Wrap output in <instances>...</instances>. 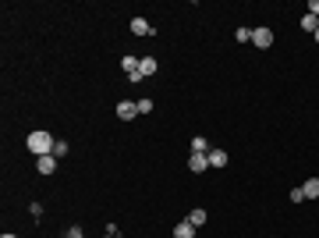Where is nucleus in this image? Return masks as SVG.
Segmentation results:
<instances>
[{
    "label": "nucleus",
    "instance_id": "obj_1",
    "mask_svg": "<svg viewBox=\"0 0 319 238\" xmlns=\"http://www.w3.org/2000/svg\"><path fill=\"white\" fill-rule=\"evenodd\" d=\"M25 142H28V150H32L36 157H47V153H53V146H57V139L50 135V132H32V135H28Z\"/></svg>",
    "mask_w": 319,
    "mask_h": 238
},
{
    "label": "nucleus",
    "instance_id": "obj_2",
    "mask_svg": "<svg viewBox=\"0 0 319 238\" xmlns=\"http://www.w3.org/2000/svg\"><path fill=\"white\" fill-rule=\"evenodd\" d=\"M252 43H255V47H259V50H266V47H273V28H252Z\"/></svg>",
    "mask_w": 319,
    "mask_h": 238
},
{
    "label": "nucleus",
    "instance_id": "obj_3",
    "mask_svg": "<svg viewBox=\"0 0 319 238\" xmlns=\"http://www.w3.org/2000/svg\"><path fill=\"white\" fill-rule=\"evenodd\" d=\"M206 167H209V153H192L188 157V171L192 174H202Z\"/></svg>",
    "mask_w": 319,
    "mask_h": 238
},
{
    "label": "nucleus",
    "instance_id": "obj_4",
    "mask_svg": "<svg viewBox=\"0 0 319 238\" xmlns=\"http://www.w3.org/2000/svg\"><path fill=\"white\" fill-rule=\"evenodd\" d=\"M135 114H139V103H131V100H121L117 103V117H121V121H131Z\"/></svg>",
    "mask_w": 319,
    "mask_h": 238
},
{
    "label": "nucleus",
    "instance_id": "obj_5",
    "mask_svg": "<svg viewBox=\"0 0 319 238\" xmlns=\"http://www.w3.org/2000/svg\"><path fill=\"white\" fill-rule=\"evenodd\" d=\"M36 167H39V174H53V171H57V157H53V153L36 157Z\"/></svg>",
    "mask_w": 319,
    "mask_h": 238
},
{
    "label": "nucleus",
    "instance_id": "obj_6",
    "mask_svg": "<svg viewBox=\"0 0 319 238\" xmlns=\"http://www.w3.org/2000/svg\"><path fill=\"white\" fill-rule=\"evenodd\" d=\"M131 36H153V25L146 18H131Z\"/></svg>",
    "mask_w": 319,
    "mask_h": 238
},
{
    "label": "nucleus",
    "instance_id": "obj_7",
    "mask_svg": "<svg viewBox=\"0 0 319 238\" xmlns=\"http://www.w3.org/2000/svg\"><path fill=\"white\" fill-rule=\"evenodd\" d=\"M174 238H195V224H188V220H177V224H174Z\"/></svg>",
    "mask_w": 319,
    "mask_h": 238
},
{
    "label": "nucleus",
    "instance_id": "obj_8",
    "mask_svg": "<svg viewBox=\"0 0 319 238\" xmlns=\"http://www.w3.org/2000/svg\"><path fill=\"white\" fill-rule=\"evenodd\" d=\"M156 57H139V71H142V75H156Z\"/></svg>",
    "mask_w": 319,
    "mask_h": 238
},
{
    "label": "nucleus",
    "instance_id": "obj_9",
    "mask_svg": "<svg viewBox=\"0 0 319 238\" xmlns=\"http://www.w3.org/2000/svg\"><path fill=\"white\" fill-rule=\"evenodd\" d=\"M301 192H305V199H319V178H309V182L301 185Z\"/></svg>",
    "mask_w": 319,
    "mask_h": 238
},
{
    "label": "nucleus",
    "instance_id": "obj_10",
    "mask_svg": "<svg viewBox=\"0 0 319 238\" xmlns=\"http://www.w3.org/2000/svg\"><path fill=\"white\" fill-rule=\"evenodd\" d=\"M209 167H227V153L223 150H209Z\"/></svg>",
    "mask_w": 319,
    "mask_h": 238
},
{
    "label": "nucleus",
    "instance_id": "obj_11",
    "mask_svg": "<svg viewBox=\"0 0 319 238\" xmlns=\"http://www.w3.org/2000/svg\"><path fill=\"white\" fill-rule=\"evenodd\" d=\"M188 224L202 228V224H206V210H192V213H188Z\"/></svg>",
    "mask_w": 319,
    "mask_h": 238
},
{
    "label": "nucleus",
    "instance_id": "obj_12",
    "mask_svg": "<svg viewBox=\"0 0 319 238\" xmlns=\"http://www.w3.org/2000/svg\"><path fill=\"white\" fill-rule=\"evenodd\" d=\"M301 28H305V32H316V28H319V18H316V14H305V18H301Z\"/></svg>",
    "mask_w": 319,
    "mask_h": 238
},
{
    "label": "nucleus",
    "instance_id": "obj_13",
    "mask_svg": "<svg viewBox=\"0 0 319 238\" xmlns=\"http://www.w3.org/2000/svg\"><path fill=\"white\" fill-rule=\"evenodd\" d=\"M192 153H209V146H206L202 135H195V139H192Z\"/></svg>",
    "mask_w": 319,
    "mask_h": 238
},
{
    "label": "nucleus",
    "instance_id": "obj_14",
    "mask_svg": "<svg viewBox=\"0 0 319 238\" xmlns=\"http://www.w3.org/2000/svg\"><path fill=\"white\" fill-rule=\"evenodd\" d=\"M121 68H124L128 75H131V71H139V57H124V61H121Z\"/></svg>",
    "mask_w": 319,
    "mask_h": 238
},
{
    "label": "nucleus",
    "instance_id": "obj_15",
    "mask_svg": "<svg viewBox=\"0 0 319 238\" xmlns=\"http://www.w3.org/2000/svg\"><path fill=\"white\" fill-rule=\"evenodd\" d=\"M234 39H238V43H252V28H245V25H241L238 32H234Z\"/></svg>",
    "mask_w": 319,
    "mask_h": 238
},
{
    "label": "nucleus",
    "instance_id": "obj_16",
    "mask_svg": "<svg viewBox=\"0 0 319 238\" xmlns=\"http://www.w3.org/2000/svg\"><path fill=\"white\" fill-rule=\"evenodd\" d=\"M64 153H68V142H64V139H57V146H53V157L60 160V157H64Z\"/></svg>",
    "mask_w": 319,
    "mask_h": 238
},
{
    "label": "nucleus",
    "instance_id": "obj_17",
    "mask_svg": "<svg viewBox=\"0 0 319 238\" xmlns=\"http://www.w3.org/2000/svg\"><path fill=\"white\" fill-rule=\"evenodd\" d=\"M139 114H153V100H139Z\"/></svg>",
    "mask_w": 319,
    "mask_h": 238
},
{
    "label": "nucleus",
    "instance_id": "obj_18",
    "mask_svg": "<svg viewBox=\"0 0 319 238\" xmlns=\"http://www.w3.org/2000/svg\"><path fill=\"white\" fill-rule=\"evenodd\" d=\"M64 238H82V228H78V224H71V228L64 231Z\"/></svg>",
    "mask_w": 319,
    "mask_h": 238
},
{
    "label": "nucleus",
    "instance_id": "obj_19",
    "mask_svg": "<svg viewBox=\"0 0 319 238\" xmlns=\"http://www.w3.org/2000/svg\"><path fill=\"white\" fill-rule=\"evenodd\" d=\"M309 14H316V18H319V0H309Z\"/></svg>",
    "mask_w": 319,
    "mask_h": 238
},
{
    "label": "nucleus",
    "instance_id": "obj_20",
    "mask_svg": "<svg viewBox=\"0 0 319 238\" xmlns=\"http://www.w3.org/2000/svg\"><path fill=\"white\" fill-rule=\"evenodd\" d=\"M312 39H316V43H319V28H316V32H312Z\"/></svg>",
    "mask_w": 319,
    "mask_h": 238
},
{
    "label": "nucleus",
    "instance_id": "obj_21",
    "mask_svg": "<svg viewBox=\"0 0 319 238\" xmlns=\"http://www.w3.org/2000/svg\"><path fill=\"white\" fill-rule=\"evenodd\" d=\"M0 238H18V235H0Z\"/></svg>",
    "mask_w": 319,
    "mask_h": 238
}]
</instances>
